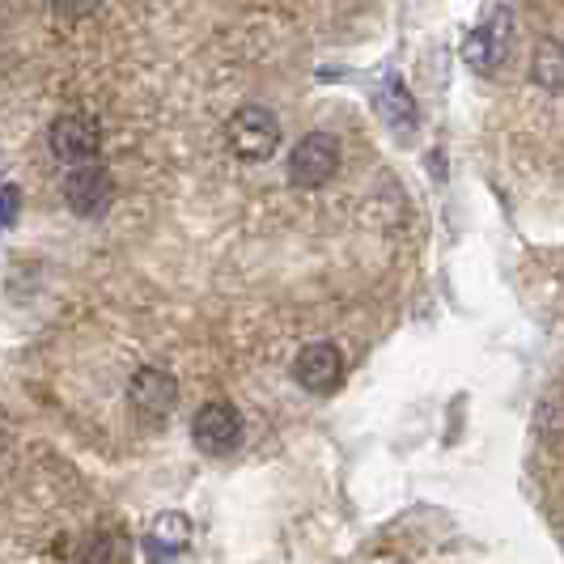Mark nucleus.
I'll use <instances>...</instances> for the list:
<instances>
[{"label": "nucleus", "mask_w": 564, "mask_h": 564, "mask_svg": "<svg viewBox=\"0 0 564 564\" xmlns=\"http://www.w3.org/2000/svg\"><path fill=\"white\" fill-rule=\"evenodd\" d=\"M226 144L242 162H268L281 149V119L268 107H242L226 123Z\"/></svg>", "instance_id": "f257e3e1"}, {"label": "nucleus", "mask_w": 564, "mask_h": 564, "mask_svg": "<svg viewBox=\"0 0 564 564\" xmlns=\"http://www.w3.org/2000/svg\"><path fill=\"white\" fill-rule=\"evenodd\" d=\"M336 170H339V144L327 132L302 137V141L293 144V153H289V183L302 187V192L323 187L327 178H336Z\"/></svg>", "instance_id": "f03ea898"}, {"label": "nucleus", "mask_w": 564, "mask_h": 564, "mask_svg": "<svg viewBox=\"0 0 564 564\" xmlns=\"http://www.w3.org/2000/svg\"><path fill=\"white\" fill-rule=\"evenodd\" d=\"M128 403H132V412H137L144 424L166 421L170 412L178 408V378L162 366L137 369L132 382H128Z\"/></svg>", "instance_id": "7ed1b4c3"}, {"label": "nucleus", "mask_w": 564, "mask_h": 564, "mask_svg": "<svg viewBox=\"0 0 564 564\" xmlns=\"http://www.w3.org/2000/svg\"><path fill=\"white\" fill-rule=\"evenodd\" d=\"M115 199V178L107 166L98 162H82V166L68 170L64 178V204L77 213V217H102Z\"/></svg>", "instance_id": "20e7f679"}, {"label": "nucleus", "mask_w": 564, "mask_h": 564, "mask_svg": "<svg viewBox=\"0 0 564 564\" xmlns=\"http://www.w3.org/2000/svg\"><path fill=\"white\" fill-rule=\"evenodd\" d=\"M47 144H52V153H56L59 162H68V166H82V162H94L98 158V144H102V128H98V119L94 115H59L56 123L47 128Z\"/></svg>", "instance_id": "39448f33"}, {"label": "nucleus", "mask_w": 564, "mask_h": 564, "mask_svg": "<svg viewBox=\"0 0 564 564\" xmlns=\"http://www.w3.org/2000/svg\"><path fill=\"white\" fill-rule=\"evenodd\" d=\"M192 437L204 454H229L238 451L242 442V412L226 403V399H213L204 403L196 416H192Z\"/></svg>", "instance_id": "423d86ee"}, {"label": "nucleus", "mask_w": 564, "mask_h": 564, "mask_svg": "<svg viewBox=\"0 0 564 564\" xmlns=\"http://www.w3.org/2000/svg\"><path fill=\"white\" fill-rule=\"evenodd\" d=\"M293 378L311 395H332L339 382H344V352H339L336 344H327V339L306 344L297 352V361H293Z\"/></svg>", "instance_id": "0eeeda50"}, {"label": "nucleus", "mask_w": 564, "mask_h": 564, "mask_svg": "<svg viewBox=\"0 0 564 564\" xmlns=\"http://www.w3.org/2000/svg\"><path fill=\"white\" fill-rule=\"evenodd\" d=\"M509 34H513V13H509L506 4L501 9H492V18L476 26L467 34V43H463V59L476 68V73H492L509 52Z\"/></svg>", "instance_id": "6e6552de"}, {"label": "nucleus", "mask_w": 564, "mask_h": 564, "mask_svg": "<svg viewBox=\"0 0 564 564\" xmlns=\"http://www.w3.org/2000/svg\"><path fill=\"white\" fill-rule=\"evenodd\" d=\"M187 543H192V522L183 513H162V518H153V527L144 535V556L149 561H174V556H183Z\"/></svg>", "instance_id": "1a4fd4ad"}, {"label": "nucleus", "mask_w": 564, "mask_h": 564, "mask_svg": "<svg viewBox=\"0 0 564 564\" xmlns=\"http://www.w3.org/2000/svg\"><path fill=\"white\" fill-rule=\"evenodd\" d=\"M373 107H378V115H382V119H387L395 132H416V123H421L416 98L408 94V85L399 82V77H387V82L378 85Z\"/></svg>", "instance_id": "9d476101"}, {"label": "nucleus", "mask_w": 564, "mask_h": 564, "mask_svg": "<svg viewBox=\"0 0 564 564\" xmlns=\"http://www.w3.org/2000/svg\"><path fill=\"white\" fill-rule=\"evenodd\" d=\"M531 82L547 94H564V43L561 39H543L531 56Z\"/></svg>", "instance_id": "9b49d317"}, {"label": "nucleus", "mask_w": 564, "mask_h": 564, "mask_svg": "<svg viewBox=\"0 0 564 564\" xmlns=\"http://www.w3.org/2000/svg\"><path fill=\"white\" fill-rule=\"evenodd\" d=\"M132 552L123 547V543H115L111 535L107 539H94L85 552H77V561H85V564H119V561H128Z\"/></svg>", "instance_id": "f8f14e48"}, {"label": "nucleus", "mask_w": 564, "mask_h": 564, "mask_svg": "<svg viewBox=\"0 0 564 564\" xmlns=\"http://www.w3.org/2000/svg\"><path fill=\"white\" fill-rule=\"evenodd\" d=\"M102 0H52V13L64 18V22H82L89 13H98Z\"/></svg>", "instance_id": "ddd939ff"}, {"label": "nucleus", "mask_w": 564, "mask_h": 564, "mask_svg": "<svg viewBox=\"0 0 564 564\" xmlns=\"http://www.w3.org/2000/svg\"><path fill=\"white\" fill-rule=\"evenodd\" d=\"M0 204H4L0 226L13 229V226H18V213H22V192H18V183H4V187H0Z\"/></svg>", "instance_id": "4468645a"}]
</instances>
